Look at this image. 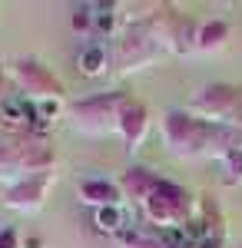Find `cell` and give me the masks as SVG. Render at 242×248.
<instances>
[{
	"instance_id": "1",
	"label": "cell",
	"mask_w": 242,
	"mask_h": 248,
	"mask_svg": "<svg viewBox=\"0 0 242 248\" xmlns=\"http://www.w3.org/2000/svg\"><path fill=\"white\" fill-rule=\"evenodd\" d=\"M100 63H103V53H100V50H90V53L83 57V70H86V73H96Z\"/></svg>"
},
{
	"instance_id": "2",
	"label": "cell",
	"mask_w": 242,
	"mask_h": 248,
	"mask_svg": "<svg viewBox=\"0 0 242 248\" xmlns=\"http://www.w3.org/2000/svg\"><path fill=\"white\" fill-rule=\"evenodd\" d=\"M96 222H100V229H116V222H120V215L113 209H103L100 215H96Z\"/></svg>"
}]
</instances>
